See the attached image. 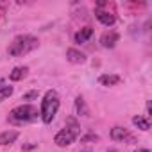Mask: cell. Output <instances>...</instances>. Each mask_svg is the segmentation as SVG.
I'll return each instance as SVG.
<instances>
[{
  "instance_id": "6da1fadb",
  "label": "cell",
  "mask_w": 152,
  "mask_h": 152,
  "mask_svg": "<svg viewBox=\"0 0 152 152\" xmlns=\"http://www.w3.org/2000/svg\"><path fill=\"white\" fill-rule=\"evenodd\" d=\"M59 106H61V99H59V93L56 90H48L45 91L43 99H41V106H39V118L43 124H52V120L56 118L57 111H59Z\"/></svg>"
},
{
  "instance_id": "7a4b0ae2",
  "label": "cell",
  "mask_w": 152,
  "mask_h": 152,
  "mask_svg": "<svg viewBox=\"0 0 152 152\" xmlns=\"http://www.w3.org/2000/svg\"><path fill=\"white\" fill-rule=\"evenodd\" d=\"M38 45H39V41H38L36 36H32V34H18V36L11 41L7 52H9L11 57H22V56H25V54L36 50Z\"/></svg>"
},
{
  "instance_id": "3957f363",
  "label": "cell",
  "mask_w": 152,
  "mask_h": 152,
  "mask_svg": "<svg viewBox=\"0 0 152 152\" xmlns=\"http://www.w3.org/2000/svg\"><path fill=\"white\" fill-rule=\"evenodd\" d=\"M38 118H39V111H38V107H34L32 104H20V106H16L15 109H11L7 120H9V124L23 125V124L36 122Z\"/></svg>"
},
{
  "instance_id": "277c9868",
  "label": "cell",
  "mask_w": 152,
  "mask_h": 152,
  "mask_svg": "<svg viewBox=\"0 0 152 152\" xmlns=\"http://www.w3.org/2000/svg\"><path fill=\"white\" fill-rule=\"evenodd\" d=\"M79 134H81V127L77 125V122H75V120H70L68 125L64 129H61L54 136V143L57 147H68V145H72L75 140L79 138Z\"/></svg>"
},
{
  "instance_id": "5b68a950",
  "label": "cell",
  "mask_w": 152,
  "mask_h": 152,
  "mask_svg": "<svg viewBox=\"0 0 152 152\" xmlns=\"http://www.w3.org/2000/svg\"><path fill=\"white\" fill-rule=\"evenodd\" d=\"M95 16H97V20H99L102 25H106V27H111V25H115V22H116L115 15H113L111 11H104V9H95Z\"/></svg>"
},
{
  "instance_id": "8992f818",
  "label": "cell",
  "mask_w": 152,
  "mask_h": 152,
  "mask_svg": "<svg viewBox=\"0 0 152 152\" xmlns=\"http://www.w3.org/2000/svg\"><path fill=\"white\" fill-rule=\"evenodd\" d=\"M111 140H113V141H131L132 136H131V132H129L125 127L116 125V127L111 129Z\"/></svg>"
},
{
  "instance_id": "52a82bcc",
  "label": "cell",
  "mask_w": 152,
  "mask_h": 152,
  "mask_svg": "<svg viewBox=\"0 0 152 152\" xmlns=\"http://www.w3.org/2000/svg\"><path fill=\"white\" fill-rule=\"evenodd\" d=\"M118 39H120L118 32H115V31H107V32H104L102 38H100V45H102L104 48H113V47L118 43Z\"/></svg>"
},
{
  "instance_id": "ba28073f",
  "label": "cell",
  "mask_w": 152,
  "mask_h": 152,
  "mask_svg": "<svg viewBox=\"0 0 152 152\" xmlns=\"http://www.w3.org/2000/svg\"><path fill=\"white\" fill-rule=\"evenodd\" d=\"M66 59L73 64H83V63H86V54H83L77 48H68L66 50Z\"/></svg>"
},
{
  "instance_id": "9c48e42d",
  "label": "cell",
  "mask_w": 152,
  "mask_h": 152,
  "mask_svg": "<svg viewBox=\"0 0 152 152\" xmlns=\"http://www.w3.org/2000/svg\"><path fill=\"white\" fill-rule=\"evenodd\" d=\"M99 83L102 84V86H116L118 83H122V77L120 75H116V73H104V75H100L99 77Z\"/></svg>"
},
{
  "instance_id": "30bf717a",
  "label": "cell",
  "mask_w": 152,
  "mask_h": 152,
  "mask_svg": "<svg viewBox=\"0 0 152 152\" xmlns=\"http://www.w3.org/2000/svg\"><path fill=\"white\" fill-rule=\"evenodd\" d=\"M27 72H29L27 66H15L13 72L9 73V81H11V83H18V81H22V79H25V77H27Z\"/></svg>"
},
{
  "instance_id": "8fae6325",
  "label": "cell",
  "mask_w": 152,
  "mask_h": 152,
  "mask_svg": "<svg viewBox=\"0 0 152 152\" xmlns=\"http://www.w3.org/2000/svg\"><path fill=\"white\" fill-rule=\"evenodd\" d=\"M20 132L18 131H4V132H0V145H11L18 140Z\"/></svg>"
},
{
  "instance_id": "7c38bea8",
  "label": "cell",
  "mask_w": 152,
  "mask_h": 152,
  "mask_svg": "<svg viewBox=\"0 0 152 152\" xmlns=\"http://www.w3.org/2000/svg\"><path fill=\"white\" fill-rule=\"evenodd\" d=\"M91 36H93V29L91 27H84V29H81V31L75 32L73 39H75V43H86Z\"/></svg>"
},
{
  "instance_id": "4fadbf2b",
  "label": "cell",
  "mask_w": 152,
  "mask_h": 152,
  "mask_svg": "<svg viewBox=\"0 0 152 152\" xmlns=\"http://www.w3.org/2000/svg\"><path fill=\"white\" fill-rule=\"evenodd\" d=\"M75 111H77L79 116H88L90 115V109L86 106V100L79 95V97H75Z\"/></svg>"
},
{
  "instance_id": "5bb4252c",
  "label": "cell",
  "mask_w": 152,
  "mask_h": 152,
  "mask_svg": "<svg viewBox=\"0 0 152 152\" xmlns=\"http://www.w3.org/2000/svg\"><path fill=\"white\" fill-rule=\"evenodd\" d=\"M132 124L140 129V131H148L150 129V120L147 116H132Z\"/></svg>"
},
{
  "instance_id": "9a60e30c",
  "label": "cell",
  "mask_w": 152,
  "mask_h": 152,
  "mask_svg": "<svg viewBox=\"0 0 152 152\" xmlns=\"http://www.w3.org/2000/svg\"><path fill=\"white\" fill-rule=\"evenodd\" d=\"M13 91H15V88H13V86L4 84L2 88H0V102H4L6 99H9V97L13 95Z\"/></svg>"
},
{
  "instance_id": "2e32d148",
  "label": "cell",
  "mask_w": 152,
  "mask_h": 152,
  "mask_svg": "<svg viewBox=\"0 0 152 152\" xmlns=\"http://www.w3.org/2000/svg\"><path fill=\"white\" fill-rule=\"evenodd\" d=\"M38 91L34 90V91H27V93H23V97H22V100H36L38 99Z\"/></svg>"
},
{
  "instance_id": "e0dca14e",
  "label": "cell",
  "mask_w": 152,
  "mask_h": 152,
  "mask_svg": "<svg viewBox=\"0 0 152 152\" xmlns=\"http://www.w3.org/2000/svg\"><path fill=\"white\" fill-rule=\"evenodd\" d=\"M90 140H97V136L95 134H90V136H84L83 138V141H90Z\"/></svg>"
},
{
  "instance_id": "ac0fdd59",
  "label": "cell",
  "mask_w": 152,
  "mask_h": 152,
  "mask_svg": "<svg viewBox=\"0 0 152 152\" xmlns=\"http://www.w3.org/2000/svg\"><path fill=\"white\" fill-rule=\"evenodd\" d=\"M134 152H150V150H148V148H136Z\"/></svg>"
},
{
  "instance_id": "d6986e66",
  "label": "cell",
  "mask_w": 152,
  "mask_h": 152,
  "mask_svg": "<svg viewBox=\"0 0 152 152\" xmlns=\"http://www.w3.org/2000/svg\"><path fill=\"white\" fill-rule=\"evenodd\" d=\"M81 152H91V150H81Z\"/></svg>"
}]
</instances>
